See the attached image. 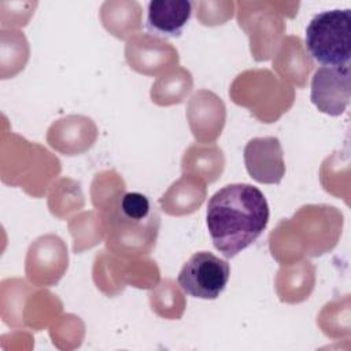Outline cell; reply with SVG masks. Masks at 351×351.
I'll return each mask as SVG.
<instances>
[{
  "instance_id": "cell-1",
  "label": "cell",
  "mask_w": 351,
  "mask_h": 351,
  "mask_svg": "<svg viewBox=\"0 0 351 351\" xmlns=\"http://www.w3.org/2000/svg\"><path fill=\"white\" fill-rule=\"evenodd\" d=\"M265 195L250 184H229L208 200L206 222L214 247L233 258L263 233L269 222Z\"/></svg>"
},
{
  "instance_id": "cell-2",
  "label": "cell",
  "mask_w": 351,
  "mask_h": 351,
  "mask_svg": "<svg viewBox=\"0 0 351 351\" xmlns=\"http://www.w3.org/2000/svg\"><path fill=\"white\" fill-rule=\"evenodd\" d=\"M306 48L324 66H348L351 58V10H329L317 14L306 27Z\"/></svg>"
},
{
  "instance_id": "cell-3",
  "label": "cell",
  "mask_w": 351,
  "mask_h": 351,
  "mask_svg": "<svg viewBox=\"0 0 351 351\" xmlns=\"http://www.w3.org/2000/svg\"><path fill=\"white\" fill-rule=\"evenodd\" d=\"M230 276L226 261L208 251L195 252L178 273V285L185 293L199 299H217Z\"/></svg>"
},
{
  "instance_id": "cell-4",
  "label": "cell",
  "mask_w": 351,
  "mask_h": 351,
  "mask_svg": "<svg viewBox=\"0 0 351 351\" xmlns=\"http://www.w3.org/2000/svg\"><path fill=\"white\" fill-rule=\"evenodd\" d=\"M350 67H319L311 80V101L332 117L343 114L350 103Z\"/></svg>"
},
{
  "instance_id": "cell-5",
  "label": "cell",
  "mask_w": 351,
  "mask_h": 351,
  "mask_svg": "<svg viewBox=\"0 0 351 351\" xmlns=\"http://www.w3.org/2000/svg\"><path fill=\"white\" fill-rule=\"evenodd\" d=\"M281 143L277 137H255L244 148L248 174L262 184H278L285 174Z\"/></svg>"
},
{
  "instance_id": "cell-6",
  "label": "cell",
  "mask_w": 351,
  "mask_h": 351,
  "mask_svg": "<svg viewBox=\"0 0 351 351\" xmlns=\"http://www.w3.org/2000/svg\"><path fill=\"white\" fill-rule=\"evenodd\" d=\"M192 15V3L188 0H152L148 4L147 25L149 30L177 37Z\"/></svg>"
},
{
  "instance_id": "cell-7",
  "label": "cell",
  "mask_w": 351,
  "mask_h": 351,
  "mask_svg": "<svg viewBox=\"0 0 351 351\" xmlns=\"http://www.w3.org/2000/svg\"><path fill=\"white\" fill-rule=\"evenodd\" d=\"M204 196V184L199 178L184 176L170 186L159 202L167 214L182 215L193 213L202 204Z\"/></svg>"
},
{
  "instance_id": "cell-8",
  "label": "cell",
  "mask_w": 351,
  "mask_h": 351,
  "mask_svg": "<svg viewBox=\"0 0 351 351\" xmlns=\"http://www.w3.org/2000/svg\"><path fill=\"white\" fill-rule=\"evenodd\" d=\"M154 208L155 207H152L149 199L140 192L123 193L115 207L117 213L136 221H145L156 215V211Z\"/></svg>"
}]
</instances>
